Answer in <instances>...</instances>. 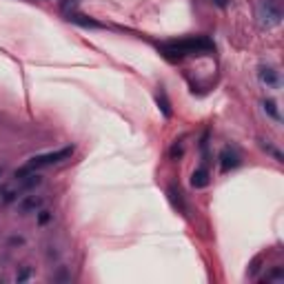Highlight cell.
Instances as JSON below:
<instances>
[{
	"mask_svg": "<svg viewBox=\"0 0 284 284\" xmlns=\"http://www.w3.org/2000/svg\"><path fill=\"white\" fill-rule=\"evenodd\" d=\"M160 51L169 60H180L184 56H193V54H209V51H213V42L205 36H191V38H182V40L167 42V45L160 47Z\"/></svg>",
	"mask_w": 284,
	"mask_h": 284,
	"instance_id": "1",
	"label": "cell"
},
{
	"mask_svg": "<svg viewBox=\"0 0 284 284\" xmlns=\"http://www.w3.org/2000/svg\"><path fill=\"white\" fill-rule=\"evenodd\" d=\"M71 153H73V146H63V149L49 151V153H40V155H36V158H31L29 162L20 169V171H16V178H25L27 173L34 171V169H42V167L58 164V162H63V160L71 158Z\"/></svg>",
	"mask_w": 284,
	"mask_h": 284,
	"instance_id": "2",
	"label": "cell"
},
{
	"mask_svg": "<svg viewBox=\"0 0 284 284\" xmlns=\"http://www.w3.org/2000/svg\"><path fill=\"white\" fill-rule=\"evenodd\" d=\"M260 16H262V22L267 27H273V25H278L280 22V18H282V13H280V9L276 7V4L271 2V0H267V2H262V7H260Z\"/></svg>",
	"mask_w": 284,
	"mask_h": 284,
	"instance_id": "3",
	"label": "cell"
},
{
	"mask_svg": "<svg viewBox=\"0 0 284 284\" xmlns=\"http://www.w3.org/2000/svg\"><path fill=\"white\" fill-rule=\"evenodd\" d=\"M258 78L262 84H267L269 89H278L280 87V78H278V71L273 67H260Z\"/></svg>",
	"mask_w": 284,
	"mask_h": 284,
	"instance_id": "4",
	"label": "cell"
},
{
	"mask_svg": "<svg viewBox=\"0 0 284 284\" xmlns=\"http://www.w3.org/2000/svg\"><path fill=\"white\" fill-rule=\"evenodd\" d=\"M240 164V155L235 151H231L229 146L220 151V169L222 171H229V169H235Z\"/></svg>",
	"mask_w": 284,
	"mask_h": 284,
	"instance_id": "5",
	"label": "cell"
},
{
	"mask_svg": "<svg viewBox=\"0 0 284 284\" xmlns=\"http://www.w3.org/2000/svg\"><path fill=\"white\" fill-rule=\"evenodd\" d=\"M207 184H209V171H207V167L196 169L193 176H191V187L202 189V187H207Z\"/></svg>",
	"mask_w": 284,
	"mask_h": 284,
	"instance_id": "6",
	"label": "cell"
},
{
	"mask_svg": "<svg viewBox=\"0 0 284 284\" xmlns=\"http://www.w3.org/2000/svg\"><path fill=\"white\" fill-rule=\"evenodd\" d=\"M40 207H42V198H36V196H29V198H25V200L20 202V211L22 213H31V211L40 209Z\"/></svg>",
	"mask_w": 284,
	"mask_h": 284,
	"instance_id": "7",
	"label": "cell"
},
{
	"mask_svg": "<svg viewBox=\"0 0 284 284\" xmlns=\"http://www.w3.org/2000/svg\"><path fill=\"white\" fill-rule=\"evenodd\" d=\"M262 107H264V113H267V116H271L276 122H280V120H282L280 111H278L276 100H264V102H262Z\"/></svg>",
	"mask_w": 284,
	"mask_h": 284,
	"instance_id": "8",
	"label": "cell"
},
{
	"mask_svg": "<svg viewBox=\"0 0 284 284\" xmlns=\"http://www.w3.org/2000/svg\"><path fill=\"white\" fill-rule=\"evenodd\" d=\"M155 100H158V107L162 109V116L164 118H171V105H169V100H167V93L160 89V93L155 96Z\"/></svg>",
	"mask_w": 284,
	"mask_h": 284,
	"instance_id": "9",
	"label": "cell"
},
{
	"mask_svg": "<svg viewBox=\"0 0 284 284\" xmlns=\"http://www.w3.org/2000/svg\"><path fill=\"white\" fill-rule=\"evenodd\" d=\"M169 198H171V202H173V207L180 211H184V202H182V193L178 191L176 187H169Z\"/></svg>",
	"mask_w": 284,
	"mask_h": 284,
	"instance_id": "10",
	"label": "cell"
},
{
	"mask_svg": "<svg viewBox=\"0 0 284 284\" xmlns=\"http://www.w3.org/2000/svg\"><path fill=\"white\" fill-rule=\"evenodd\" d=\"M29 273H31L29 269H22V271H20V273H18V276H16V280H18V282H25L27 278H29Z\"/></svg>",
	"mask_w": 284,
	"mask_h": 284,
	"instance_id": "11",
	"label": "cell"
},
{
	"mask_svg": "<svg viewBox=\"0 0 284 284\" xmlns=\"http://www.w3.org/2000/svg\"><path fill=\"white\" fill-rule=\"evenodd\" d=\"M49 217H51V215H49L47 211H40V217H38V222H40V224H45V222L49 220Z\"/></svg>",
	"mask_w": 284,
	"mask_h": 284,
	"instance_id": "12",
	"label": "cell"
},
{
	"mask_svg": "<svg viewBox=\"0 0 284 284\" xmlns=\"http://www.w3.org/2000/svg\"><path fill=\"white\" fill-rule=\"evenodd\" d=\"M217 4H220V7H226V0H215Z\"/></svg>",
	"mask_w": 284,
	"mask_h": 284,
	"instance_id": "13",
	"label": "cell"
},
{
	"mask_svg": "<svg viewBox=\"0 0 284 284\" xmlns=\"http://www.w3.org/2000/svg\"><path fill=\"white\" fill-rule=\"evenodd\" d=\"M0 176H2V167H0Z\"/></svg>",
	"mask_w": 284,
	"mask_h": 284,
	"instance_id": "14",
	"label": "cell"
}]
</instances>
